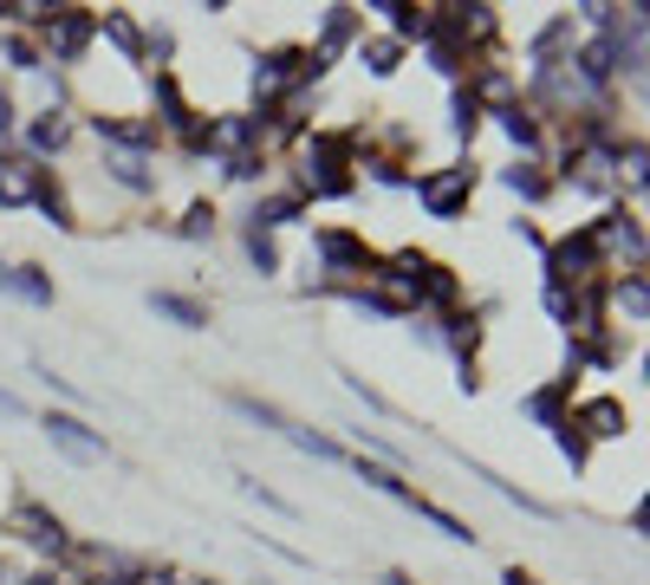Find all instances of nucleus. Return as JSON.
<instances>
[{
    "instance_id": "nucleus-1",
    "label": "nucleus",
    "mask_w": 650,
    "mask_h": 585,
    "mask_svg": "<svg viewBox=\"0 0 650 585\" xmlns=\"http://www.w3.org/2000/svg\"><path fill=\"white\" fill-rule=\"evenodd\" d=\"M469 196H475V163H449V169H436V176L417 183V202H423L430 221H455L469 209Z\"/></svg>"
},
{
    "instance_id": "nucleus-2",
    "label": "nucleus",
    "mask_w": 650,
    "mask_h": 585,
    "mask_svg": "<svg viewBox=\"0 0 650 585\" xmlns=\"http://www.w3.org/2000/svg\"><path fill=\"white\" fill-rule=\"evenodd\" d=\"M592 267H598V247L585 241V228L566 234V241H547V287H560V292L592 287Z\"/></svg>"
},
{
    "instance_id": "nucleus-3",
    "label": "nucleus",
    "mask_w": 650,
    "mask_h": 585,
    "mask_svg": "<svg viewBox=\"0 0 650 585\" xmlns=\"http://www.w3.org/2000/svg\"><path fill=\"white\" fill-rule=\"evenodd\" d=\"M91 33H98V13H91V7H53V20H46V53H53L59 66H78L85 46H91Z\"/></svg>"
},
{
    "instance_id": "nucleus-4",
    "label": "nucleus",
    "mask_w": 650,
    "mask_h": 585,
    "mask_svg": "<svg viewBox=\"0 0 650 585\" xmlns=\"http://www.w3.org/2000/svg\"><path fill=\"white\" fill-rule=\"evenodd\" d=\"M7 533H13V540H26V547H40L46 560H59V553H73V540H66V527H59V514L33 508V501H20V508L7 514Z\"/></svg>"
},
{
    "instance_id": "nucleus-5",
    "label": "nucleus",
    "mask_w": 650,
    "mask_h": 585,
    "mask_svg": "<svg viewBox=\"0 0 650 585\" xmlns=\"http://www.w3.org/2000/svg\"><path fill=\"white\" fill-rule=\"evenodd\" d=\"M312 247H319L326 274H377V254L364 247V234H352V228H319Z\"/></svg>"
},
{
    "instance_id": "nucleus-6",
    "label": "nucleus",
    "mask_w": 650,
    "mask_h": 585,
    "mask_svg": "<svg viewBox=\"0 0 650 585\" xmlns=\"http://www.w3.org/2000/svg\"><path fill=\"white\" fill-rule=\"evenodd\" d=\"M566 423H573L585 442H618V437H631V410H625L618 397H585V404H579Z\"/></svg>"
},
{
    "instance_id": "nucleus-7",
    "label": "nucleus",
    "mask_w": 650,
    "mask_h": 585,
    "mask_svg": "<svg viewBox=\"0 0 650 585\" xmlns=\"http://www.w3.org/2000/svg\"><path fill=\"white\" fill-rule=\"evenodd\" d=\"M46 442H53L66 462H78V468L104 462V437H98V430H85L78 417H46Z\"/></svg>"
},
{
    "instance_id": "nucleus-8",
    "label": "nucleus",
    "mask_w": 650,
    "mask_h": 585,
    "mask_svg": "<svg viewBox=\"0 0 650 585\" xmlns=\"http://www.w3.org/2000/svg\"><path fill=\"white\" fill-rule=\"evenodd\" d=\"M566 390H573V377H547L540 390H527L520 397V417H533V423H566Z\"/></svg>"
},
{
    "instance_id": "nucleus-9",
    "label": "nucleus",
    "mask_w": 650,
    "mask_h": 585,
    "mask_svg": "<svg viewBox=\"0 0 650 585\" xmlns=\"http://www.w3.org/2000/svg\"><path fill=\"white\" fill-rule=\"evenodd\" d=\"M104 176H111L118 189H131V196H150V189H156V169H150V156H137V150H104Z\"/></svg>"
},
{
    "instance_id": "nucleus-10",
    "label": "nucleus",
    "mask_w": 650,
    "mask_h": 585,
    "mask_svg": "<svg viewBox=\"0 0 650 585\" xmlns=\"http://www.w3.org/2000/svg\"><path fill=\"white\" fill-rule=\"evenodd\" d=\"M352 33H359V7H332V13H326V26H319V46H312V53L332 66V59L352 46Z\"/></svg>"
},
{
    "instance_id": "nucleus-11",
    "label": "nucleus",
    "mask_w": 650,
    "mask_h": 585,
    "mask_svg": "<svg viewBox=\"0 0 650 585\" xmlns=\"http://www.w3.org/2000/svg\"><path fill=\"white\" fill-rule=\"evenodd\" d=\"M306 196H352L345 163H312V156H306V169H299V202H306Z\"/></svg>"
},
{
    "instance_id": "nucleus-12",
    "label": "nucleus",
    "mask_w": 650,
    "mask_h": 585,
    "mask_svg": "<svg viewBox=\"0 0 650 585\" xmlns=\"http://www.w3.org/2000/svg\"><path fill=\"white\" fill-rule=\"evenodd\" d=\"M436 345H449V352L469 365V358L482 352V319H475V312H449V319H442V332H436Z\"/></svg>"
},
{
    "instance_id": "nucleus-13",
    "label": "nucleus",
    "mask_w": 650,
    "mask_h": 585,
    "mask_svg": "<svg viewBox=\"0 0 650 585\" xmlns=\"http://www.w3.org/2000/svg\"><path fill=\"white\" fill-rule=\"evenodd\" d=\"M66 144H73V118H66V111H40V118L26 124V150H40V156H59Z\"/></svg>"
},
{
    "instance_id": "nucleus-14",
    "label": "nucleus",
    "mask_w": 650,
    "mask_h": 585,
    "mask_svg": "<svg viewBox=\"0 0 650 585\" xmlns=\"http://www.w3.org/2000/svg\"><path fill=\"white\" fill-rule=\"evenodd\" d=\"M150 312H163V319H176V325H189V332L209 325V306L189 299V292H150Z\"/></svg>"
},
{
    "instance_id": "nucleus-15",
    "label": "nucleus",
    "mask_w": 650,
    "mask_h": 585,
    "mask_svg": "<svg viewBox=\"0 0 650 585\" xmlns=\"http://www.w3.org/2000/svg\"><path fill=\"white\" fill-rule=\"evenodd\" d=\"M40 183V163H0V209H26Z\"/></svg>"
},
{
    "instance_id": "nucleus-16",
    "label": "nucleus",
    "mask_w": 650,
    "mask_h": 585,
    "mask_svg": "<svg viewBox=\"0 0 650 585\" xmlns=\"http://www.w3.org/2000/svg\"><path fill=\"white\" fill-rule=\"evenodd\" d=\"M502 189H507V196H520V202H547V196H553V183L540 176V163H507Z\"/></svg>"
},
{
    "instance_id": "nucleus-17",
    "label": "nucleus",
    "mask_w": 650,
    "mask_h": 585,
    "mask_svg": "<svg viewBox=\"0 0 650 585\" xmlns=\"http://www.w3.org/2000/svg\"><path fill=\"white\" fill-rule=\"evenodd\" d=\"M98 33H104V40H111L131 66L144 59V33H137V20H131V13H98Z\"/></svg>"
},
{
    "instance_id": "nucleus-18",
    "label": "nucleus",
    "mask_w": 650,
    "mask_h": 585,
    "mask_svg": "<svg viewBox=\"0 0 650 585\" xmlns=\"http://www.w3.org/2000/svg\"><path fill=\"white\" fill-rule=\"evenodd\" d=\"M33 209H40V216L53 221V228H78L73 202H66V189H59V183H53L46 169H40V183H33Z\"/></svg>"
},
{
    "instance_id": "nucleus-19",
    "label": "nucleus",
    "mask_w": 650,
    "mask_h": 585,
    "mask_svg": "<svg viewBox=\"0 0 650 585\" xmlns=\"http://www.w3.org/2000/svg\"><path fill=\"white\" fill-rule=\"evenodd\" d=\"M423 299H430V306H455V299H462V280H455L449 267L423 261V274H417V306H423Z\"/></svg>"
},
{
    "instance_id": "nucleus-20",
    "label": "nucleus",
    "mask_w": 650,
    "mask_h": 585,
    "mask_svg": "<svg viewBox=\"0 0 650 585\" xmlns=\"http://www.w3.org/2000/svg\"><path fill=\"white\" fill-rule=\"evenodd\" d=\"M612 299H618V312L631 319V325H645L650 319V292H645V267H631L625 280H612Z\"/></svg>"
},
{
    "instance_id": "nucleus-21",
    "label": "nucleus",
    "mask_w": 650,
    "mask_h": 585,
    "mask_svg": "<svg viewBox=\"0 0 650 585\" xmlns=\"http://www.w3.org/2000/svg\"><path fill=\"white\" fill-rule=\"evenodd\" d=\"M0 287L20 292V299H33V306H53V280H46V267H13V274H0Z\"/></svg>"
},
{
    "instance_id": "nucleus-22",
    "label": "nucleus",
    "mask_w": 650,
    "mask_h": 585,
    "mask_svg": "<svg viewBox=\"0 0 650 585\" xmlns=\"http://www.w3.org/2000/svg\"><path fill=\"white\" fill-rule=\"evenodd\" d=\"M502 118V137L514 150H540V118L533 111H520V104H507V111H495Z\"/></svg>"
},
{
    "instance_id": "nucleus-23",
    "label": "nucleus",
    "mask_w": 650,
    "mask_h": 585,
    "mask_svg": "<svg viewBox=\"0 0 650 585\" xmlns=\"http://www.w3.org/2000/svg\"><path fill=\"white\" fill-rule=\"evenodd\" d=\"M469 98H475V111H482V104H495V111H507V104H514V78H507L502 66H488V73H482L475 85H469Z\"/></svg>"
},
{
    "instance_id": "nucleus-24",
    "label": "nucleus",
    "mask_w": 650,
    "mask_h": 585,
    "mask_svg": "<svg viewBox=\"0 0 650 585\" xmlns=\"http://www.w3.org/2000/svg\"><path fill=\"white\" fill-rule=\"evenodd\" d=\"M359 59H364V73L371 78H390L397 73V59H404V46H397V40H364Z\"/></svg>"
},
{
    "instance_id": "nucleus-25",
    "label": "nucleus",
    "mask_w": 650,
    "mask_h": 585,
    "mask_svg": "<svg viewBox=\"0 0 650 585\" xmlns=\"http://www.w3.org/2000/svg\"><path fill=\"white\" fill-rule=\"evenodd\" d=\"M299 196H267V202H254V228L267 234V228H280V221H299Z\"/></svg>"
},
{
    "instance_id": "nucleus-26",
    "label": "nucleus",
    "mask_w": 650,
    "mask_h": 585,
    "mask_svg": "<svg viewBox=\"0 0 650 585\" xmlns=\"http://www.w3.org/2000/svg\"><path fill=\"white\" fill-rule=\"evenodd\" d=\"M449 131H455L462 144H475V131H482V111H475V98H469V91H455V98H449Z\"/></svg>"
},
{
    "instance_id": "nucleus-27",
    "label": "nucleus",
    "mask_w": 650,
    "mask_h": 585,
    "mask_svg": "<svg viewBox=\"0 0 650 585\" xmlns=\"http://www.w3.org/2000/svg\"><path fill=\"white\" fill-rule=\"evenodd\" d=\"M176 234H183V241H209V234H216V202H189L183 221H176Z\"/></svg>"
},
{
    "instance_id": "nucleus-28",
    "label": "nucleus",
    "mask_w": 650,
    "mask_h": 585,
    "mask_svg": "<svg viewBox=\"0 0 650 585\" xmlns=\"http://www.w3.org/2000/svg\"><path fill=\"white\" fill-rule=\"evenodd\" d=\"M0 53L13 59V73H40V46H33L26 33H7V40H0Z\"/></svg>"
},
{
    "instance_id": "nucleus-29",
    "label": "nucleus",
    "mask_w": 650,
    "mask_h": 585,
    "mask_svg": "<svg viewBox=\"0 0 650 585\" xmlns=\"http://www.w3.org/2000/svg\"><path fill=\"white\" fill-rule=\"evenodd\" d=\"M247 261H254V274H280V247H274V234H247Z\"/></svg>"
},
{
    "instance_id": "nucleus-30",
    "label": "nucleus",
    "mask_w": 650,
    "mask_h": 585,
    "mask_svg": "<svg viewBox=\"0 0 650 585\" xmlns=\"http://www.w3.org/2000/svg\"><path fill=\"white\" fill-rule=\"evenodd\" d=\"M553 442H560V455H566L573 468H585V455H592V442L579 437L573 423H553Z\"/></svg>"
},
{
    "instance_id": "nucleus-31",
    "label": "nucleus",
    "mask_w": 650,
    "mask_h": 585,
    "mask_svg": "<svg viewBox=\"0 0 650 585\" xmlns=\"http://www.w3.org/2000/svg\"><path fill=\"white\" fill-rule=\"evenodd\" d=\"M261 169H267V163H261L254 150H241V156H221V176H228V183H254Z\"/></svg>"
},
{
    "instance_id": "nucleus-32",
    "label": "nucleus",
    "mask_w": 650,
    "mask_h": 585,
    "mask_svg": "<svg viewBox=\"0 0 650 585\" xmlns=\"http://www.w3.org/2000/svg\"><path fill=\"white\" fill-rule=\"evenodd\" d=\"M144 53H150V59H169V53H176V33H163V26H156V33L144 40Z\"/></svg>"
},
{
    "instance_id": "nucleus-33",
    "label": "nucleus",
    "mask_w": 650,
    "mask_h": 585,
    "mask_svg": "<svg viewBox=\"0 0 650 585\" xmlns=\"http://www.w3.org/2000/svg\"><path fill=\"white\" fill-rule=\"evenodd\" d=\"M547 312H553V319H560V325H566V319H573V292L547 287Z\"/></svg>"
},
{
    "instance_id": "nucleus-34",
    "label": "nucleus",
    "mask_w": 650,
    "mask_h": 585,
    "mask_svg": "<svg viewBox=\"0 0 650 585\" xmlns=\"http://www.w3.org/2000/svg\"><path fill=\"white\" fill-rule=\"evenodd\" d=\"M514 241H527V247H547V234H540L533 221H514Z\"/></svg>"
},
{
    "instance_id": "nucleus-35",
    "label": "nucleus",
    "mask_w": 650,
    "mask_h": 585,
    "mask_svg": "<svg viewBox=\"0 0 650 585\" xmlns=\"http://www.w3.org/2000/svg\"><path fill=\"white\" fill-rule=\"evenodd\" d=\"M131 585H176V573H169V566H156V573H137Z\"/></svg>"
},
{
    "instance_id": "nucleus-36",
    "label": "nucleus",
    "mask_w": 650,
    "mask_h": 585,
    "mask_svg": "<svg viewBox=\"0 0 650 585\" xmlns=\"http://www.w3.org/2000/svg\"><path fill=\"white\" fill-rule=\"evenodd\" d=\"M502 585H540V580H533V573H520V566H507V573H502Z\"/></svg>"
},
{
    "instance_id": "nucleus-37",
    "label": "nucleus",
    "mask_w": 650,
    "mask_h": 585,
    "mask_svg": "<svg viewBox=\"0 0 650 585\" xmlns=\"http://www.w3.org/2000/svg\"><path fill=\"white\" fill-rule=\"evenodd\" d=\"M0 417H26V410H20V397H7V390H0Z\"/></svg>"
},
{
    "instance_id": "nucleus-38",
    "label": "nucleus",
    "mask_w": 650,
    "mask_h": 585,
    "mask_svg": "<svg viewBox=\"0 0 650 585\" xmlns=\"http://www.w3.org/2000/svg\"><path fill=\"white\" fill-rule=\"evenodd\" d=\"M20 585H66L59 573H33V580H20Z\"/></svg>"
},
{
    "instance_id": "nucleus-39",
    "label": "nucleus",
    "mask_w": 650,
    "mask_h": 585,
    "mask_svg": "<svg viewBox=\"0 0 650 585\" xmlns=\"http://www.w3.org/2000/svg\"><path fill=\"white\" fill-rule=\"evenodd\" d=\"M384 585H417L410 573H384Z\"/></svg>"
},
{
    "instance_id": "nucleus-40",
    "label": "nucleus",
    "mask_w": 650,
    "mask_h": 585,
    "mask_svg": "<svg viewBox=\"0 0 650 585\" xmlns=\"http://www.w3.org/2000/svg\"><path fill=\"white\" fill-rule=\"evenodd\" d=\"M196 585H209V580H196Z\"/></svg>"
}]
</instances>
